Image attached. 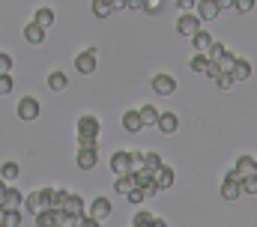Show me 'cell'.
<instances>
[{"label":"cell","mask_w":257,"mask_h":227,"mask_svg":"<svg viewBox=\"0 0 257 227\" xmlns=\"http://www.w3.org/2000/svg\"><path fill=\"white\" fill-rule=\"evenodd\" d=\"M224 179H233V182H239V185H242V173H239V168H236V165L227 170V176H224Z\"/></svg>","instance_id":"cell-42"},{"label":"cell","mask_w":257,"mask_h":227,"mask_svg":"<svg viewBox=\"0 0 257 227\" xmlns=\"http://www.w3.org/2000/svg\"><path fill=\"white\" fill-rule=\"evenodd\" d=\"M78 147H99L96 138H78Z\"/></svg>","instance_id":"cell-44"},{"label":"cell","mask_w":257,"mask_h":227,"mask_svg":"<svg viewBox=\"0 0 257 227\" xmlns=\"http://www.w3.org/2000/svg\"><path fill=\"white\" fill-rule=\"evenodd\" d=\"M156 126H159L162 135H174V132L180 129V117L171 113V111H165V113H159V123H156Z\"/></svg>","instance_id":"cell-11"},{"label":"cell","mask_w":257,"mask_h":227,"mask_svg":"<svg viewBox=\"0 0 257 227\" xmlns=\"http://www.w3.org/2000/svg\"><path fill=\"white\" fill-rule=\"evenodd\" d=\"M33 21H36V24H42V27L48 30V27L57 21V15H54V9H51V6H39V9H36V15H33Z\"/></svg>","instance_id":"cell-17"},{"label":"cell","mask_w":257,"mask_h":227,"mask_svg":"<svg viewBox=\"0 0 257 227\" xmlns=\"http://www.w3.org/2000/svg\"><path fill=\"white\" fill-rule=\"evenodd\" d=\"M75 132H78V138H96V141H99V135H102V123H99V117L84 113V117H78Z\"/></svg>","instance_id":"cell-1"},{"label":"cell","mask_w":257,"mask_h":227,"mask_svg":"<svg viewBox=\"0 0 257 227\" xmlns=\"http://www.w3.org/2000/svg\"><path fill=\"white\" fill-rule=\"evenodd\" d=\"M177 6H180L183 12H192L194 6H197V0H177Z\"/></svg>","instance_id":"cell-43"},{"label":"cell","mask_w":257,"mask_h":227,"mask_svg":"<svg viewBox=\"0 0 257 227\" xmlns=\"http://www.w3.org/2000/svg\"><path fill=\"white\" fill-rule=\"evenodd\" d=\"M12 87H15L12 75H9V72H0V99H3V96H9V93H12Z\"/></svg>","instance_id":"cell-31"},{"label":"cell","mask_w":257,"mask_h":227,"mask_svg":"<svg viewBox=\"0 0 257 227\" xmlns=\"http://www.w3.org/2000/svg\"><path fill=\"white\" fill-rule=\"evenodd\" d=\"M24 206V194L18 191V188H6V197H3V209H21Z\"/></svg>","instance_id":"cell-15"},{"label":"cell","mask_w":257,"mask_h":227,"mask_svg":"<svg viewBox=\"0 0 257 227\" xmlns=\"http://www.w3.org/2000/svg\"><path fill=\"white\" fill-rule=\"evenodd\" d=\"M224 51H227V48H224L221 42H215V39H212V45L206 48V57H209V60H218V57L224 54Z\"/></svg>","instance_id":"cell-37"},{"label":"cell","mask_w":257,"mask_h":227,"mask_svg":"<svg viewBox=\"0 0 257 227\" xmlns=\"http://www.w3.org/2000/svg\"><path fill=\"white\" fill-rule=\"evenodd\" d=\"M215 63H218V69H221V72H230V69H233V63H236V54H230V51H224V54L218 57Z\"/></svg>","instance_id":"cell-32"},{"label":"cell","mask_w":257,"mask_h":227,"mask_svg":"<svg viewBox=\"0 0 257 227\" xmlns=\"http://www.w3.org/2000/svg\"><path fill=\"white\" fill-rule=\"evenodd\" d=\"M138 111H141L144 126H156V123H159V111H156V105H141Z\"/></svg>","instance_id":"cell-25"},{"label":"cell","mask_w":257,"mask_h":227,"mask_svg":"<svg viewBox=\"0 0 257 227\" xmlns=\"http://www.w3.org/2000/svg\"><path fill=\"white\" fill-rule=\"evenodd\" d=\"M128 162H132V170L147 168V159H144V153H138V150H132V153H128Z\"/></svg>","instance_id":"cell-35"},{"label":"cell","mask_w":257,"mask_h":227,"mask_svg":"<svg viewBox=\"0 0 257 227\" xmlns=\"http://www.w3.org/2000/svg\"><path fill=\"white\" fill-rule=\"evenodd\" d=\"M233 9L236 12H251L254 9V0H233Z\"/></svg>","instance_id":"cell-39"},{"label":"cell","mask_w":257,"mask_h":227,"mask_svg":"<svg viewBox=\"0 0 257 227\" xmlns=\"http://www.w3.org/2000/svg\"><path fill=\"white\" fill-rule=\"evenodd\" d=\"M0 72H12V57L0 51Z\"/></svg>","instance_id":"cell-41"},{"label":"cell","mask_w":257,"mask_h":227,"mask_svg":"<svg viewBox=\"0 0 257 227\" xmlns=\"http://www.w3.org/2000/svg\"><path fill=\"white\" fill-rule=\"evenodd\" d=\"M153 93H159V96H174L177 93V78L174 75H156L153 78Z\"/></svg>","instance_id":"cell-6"},{"label":"cell","mask_w":257,"mask_h":227,"mask_svg":"<svg viewBox=\"0 0 257 227\" xmlns=\"http://www.w3.org/2000/svg\"><path fill=\"white\" fill-rule=\"evenodd\" d=\"M111 170H114L117 176L132 170V162H128V153H126V150H123V153H114V156H111Z\"/></svg>","instance_id":"cell-16"},{"label":"cell","mask_w":257,"mask_h":227,"mask_svg":"<svg viewBox=\"0 0 257 227\" xmlns=\"http://www.w3.org/2000/svg\"><path fill=\"white\" fill-rule=\"evenodd\" d=\"M111 6H114V12L117 9H128V0H111Z\"/></svg>","instance_id":"cell-46"},{"label":"cell","mask_w":257,"mask_h":227,"mask_svg":"<svg viewBox=\"0 0 257 227\" xmlns=\"http://www.w3.org/2000/svg\"><path fill=\"white\" fill-rule=\"evenodd\" d=\"M6 188H9V182L0 176V206H3V197H6Z\"/></svg>","instance_id":"cell-45"},{"label":"cell","mask_w":257,"mask_h":227,"mask_svg":"<svg viewBox=\"0 0 257 227\" xmlns=\"http://www.w3.org/2000/svg\"><path fill=\"white\" fill-rule=\"evenodd\" d=\"M0 227H3V206H0Z\"/></svg>","instance_id":"cell-49"},{"label":"cell","mask_w":257,"mask_h":227,"mask_svg":"<svg viewBox=\"0 0 257 227\" xmlns=\"http://www.w3.org/2000/svg\"><path fill=\"white\" fill-rule=\"evenodd\" d=\"M242 191H245V194H257V173L242 176Z\"/></svg>","instance_id":"cell-34"},{"label":"cell","mask_w":257,"mask_h":227,"mask_svg":"<svg viewBox=\"0 0 257 227\" xmlns=\"http://www.w3.org/2000/svg\"><path fill=\"white\" fill-rule=\"evenodd\" d=\"M36 224L39 227H54V224H60V215H57L54 209H42V212H36Z\"/></svg>","instance_id":"cell-21"},{"label":"cell","mask_w":257,"mask_h":227,"mask_svg":"<svg viewBox=\"0 0 257 227\" xmlns=\"http://www.w3.org/2000/svg\"><path fill=\"white\" fill-rule=\"evenodd\" d=\"M197 30H200V15H194V9L192 12H183V15L177 18V33H180V36L192 39Z\"/></svg>","instance_id":"cell-4"},{"label":"cell","mask_w":257,"mask_h":227,"mask_svg":"<svg viewBox=\"0 0 257 227\" xmlns=\"http://www.w3.org/2000/svg\"><path fill=\"white\" fill-rule=\"evenodd\" d=\"M18 173H21L18 162H3V165H0V176H3L6 182H15V179H18Z\"/></svg>","instance_id":"cell-24"},{"label":"cell","mask_w":257,"mask_h":227,"mask_svg":"<svg viewBox=\"0 0 257 227\" xmlns=\"http://www.w3.org/2000/svg\"><path fill=\"white\" fill-rule=\"evenodd\" d=\"M254 173H257V159H254Z\"/></svg>","instance_id":"cell-50"},{"label":"cell","mask_w":257,"mask_h":227,"mask_svg":"<svg viewBox=\"0 0 257 227\" xmlns=\"http://www.w3.org/2000/svg\"><path fill=\"white\" fill-rule=\"evenodd\" d=\"M236 168H239L242 176H248V173H254V159H251V156H239V159H236Z\"/></svg>","instance_id":"cell-30"},{"label":"cell","mask_w":257,"mask_h":227,"mask_svg":"<svg viewBox=\"0 0 257 227\" xmlns=\"http://www.w3.org/2000/svg\"><path fill=\"white\" fill-rule=\"evenodd\" d=\"M39 117V102L33 99V96H24L21 102H18V120L21 123H33Z\"/></svg>","instance_id":"cell-7"},{"label":"cell","mask_w":257,"mask_h":227,"mask_svg":"<svg viewBox=\"0 0 257 227\" xmlns=\"http://www.w3.org/2000/svg\"><path fill=\"white\" fill-rule=\"evenodd\" d=\"M48 87H51V93H63L66 87H69V78H66V72L54 69V72L48 75Z\"/></svg>","instance_id":"cell-19"},{"label":"cell","mask_w":257,"mask_h":227,"mask_svg":"<svg viewBox=\"0 0 257 227\" xmlns=\"http://www.w3.org/2000/svg\"><path fill=\"white\" fill-rule=\"evenodd\" d=\"M162 9H165V0H144V12L156 15V12H162Z\"/></svg>","instance_id":"cell-38"},{"label":"cell","mask_w":257,"mask_h":227,"mask_svg":"<svg viewBox=\"0 0 257 227\" xmlns=\"http://www.w3.org/2000/svg\"><path fill=\"white\" fill-rule=\"evenodd\" d=\"M215 84H218L221 90H230V87L236 84V78H233V72H218V78H215Z\"/></svg>","instance_id":"cell-33"},{"label":"cell","mask_w":257,"mask_h":227,"mask_svg":"<svg viewBox=\"0 0 257 227\" xmlns=\"http://www.w3.org/2000/svg\"><path fill=\"white\" fill-rule=\"evenodd\" d=\"M230 72H233V78H236V81H248V78H251V63H248L245 57H236V63H233V69H230Z\"/></svg>","instance_id":"cell-18"},{"label":"cell","mask_w":257,"mask_h":227,"mask_svg":"<svg viewBox=\"0 0 257 227\" xmlns=\"http://www.w3.org/2000/svg\"><path fill=\"white\" fill-rule=\"evenodd\" d=\"M153 179H156V185L165 191V188H171L174 182H177V173L171 165H159V168H153Z\"/></svg>","instance_id":"cell-8"},{"label":"cell","mask_w":257,"mask_h":227,"mask_svg":"<svg viewBox=\"0 0 257 227\" xmlns=\"http://www.w3.org/2000/svg\"><path fill=\"white\" fill-rule=\"evenodd\" d=\"M90 9H93V15H96V18H108V15L114 12L111 0H93V3H90Z\"/></svg>","instance_id":"cell-23"},{"label":"cell","mask_w":257,"mask_h":227,"mask_svg":"<svg viewBox=\"0 0 257 227\" xmlns=\"http://www.w3.org/2000/svg\"><path fill=\"white\" fill-rule=\"evenodd\" d=\"M132 185H135V176H132V170H128V173H120V176H117V182H114L117 194H126Z\"/></svg>","instance_id":"cell-28"},{"label":"cell","mask_w":257,"mask_h":227,"mask_svg":"<svg viewBox=\"0 0 257 227\" xmlns=\"http://www.w3.org/2000/svg\"><path fill=\"white\" fill-rule=\"evenodd\" d=\"M24 206H27V212H33V215L42 212V209H48V206H45V191L39 188V191L27 194V197H24Z\"/></svg>","instance_id":"cell-12"},{"label":"cell","mask_w":257,"mask_h":227,"mask_svg":"<svg viewBox=\"0 0 257 227\" xmlns=\"http://www.w3.org/2000/svg\"><path fill=\"white\" fill-rule=\"evenodd\" d=\"M126 200L132 203V206H141V203L147 200V194H144V188H141V185H132V188L126 191Z\"/></svg>","instance_id":"cell-29"},{"label":"cell","mask_w":257,"mask_h":227,"mask_svg":"<svg viewBox=\"0 0 257 227\" xmlns=\"http://www.w3.org/2000/svg\"><path fill=\"white\" fill-rule=\"evenodd\" d=\"M123 129L128 135H138L144 129V120H141V111H126L123 113Z\"/></svg>","instance_id":"cell-14"},{"label":"cell","mask_w":257,"mask_h":227,"mask_svg":"<svg viewBox=\"0 0 257 227\" xmlns=\"http://www.w3.org/2000/svg\"><path fill=\"white\" fill-rule=\"evenodd\" d=\"M24 39H27L30 45H42V42H45V27L36 24V21H27V24H24Z\"/></svg>","instance_id":"cell-10"},{"label":"cell","mask_w":257,"mask_h":227,"mask_svg":"<svg viewBox=\"0 0 257 227\" xmlns=\"http://www.w3.org/2000/svg\"><path fill=\"white\" fill-rule=\"evenodd\" d=\"M90 215H93L96 221L108 218V215H111V200H108V197H96V200L90 203Z\"/></svg>","instance_id":"cell-13"},{"label":"cell","mask_w":257,"mask_h":227,"mask_svg":"<svg viewBox=\"0 0 257 227\" xmlns=\"http://www.w3.org/2000/svg\"><path fill=\"white\" fill-rule=\"evenodd\" d=\"M197 15H200V21H215L218 15H221V6H218V0H197Z\"/></svg>","instance_id":"cell-9"},{"label":"cell","mask_w":257,"mask_h":227,"mask_svg":"<svg viewBox=\"0 0 257 227\" xmlns=\"http://www.w3.org/2000/svg\"><path fill=\"white\" fill-rule=\"evenodd\" d=\"M21 224H24L21 209H3V227H21Z\"/></svg>","instance_id":"cell-22"},{"label":"cell","mask_w":257,"mask_h":227,"mask_svg":"<svg viewBox=\"0 0 257 227\" xmlns=\"http://www.w3.org/2000/svg\"><path fill=\"white\" fill-rule=\"evenodd\" d=\"M192 42H194V51H206V48L212 45V36H209L206 30H197L192 36Z\"/></svg>","instance_id":"cell-26"},{"label":"cell","mask_w":257,"mask_h":227,"mask_svg":"<svg viewBox=\"0 0 257 227\" xmlns=\"http://www.w3.org/2000/svg\"><path fill=\"white\" fill-rule=\"evenodd\" d=\"M132 224H135V227H147V224H156V215H153V212H138Z\"/></svg>","instance_id":"cell-36"},{"label":"cell","mask_w":257,"mask_h":227,"mask_svg":"<svg viewBox=\"0 0 257 227\" xmlns=\"http://www.w3.org/2000/svg\"><path fill=\"white\" fill-rule=\"evenodd\" d=\"M239 194H242V185L239 182H233V179H224L221 182V197L224 200H236Z\"/></svg>","instance_id":"cell-20"},{"label":"cell","mask_w":257,"mask_h":227,"mask_svg":"<svg viewBox=\"0 0 257 227\" xmlns=\"http://www.w3.org/2000/svg\"><path fill=\"white\" fill-rule=\"evenodd\" d=\"M75 165H78L81 170H93L96 165H99V147H78Z\"/></svg>","instance_id":"cell-5"},{"label":"cell","mask_w":257,"mask_h":227,"mask_svg":"<svg viewBox=\"0 0 257 227\" xmlns=\"http://www.w3.org/2000/svg\"><path fill=\"white\" fill-rule=\"evenodd\" d=\"M84 212V200L78 197V194H66V200H63V212H60V224H72L78 215Z\"/></svg>","instance_id":"cell-3"},{"label":"cell","mask_w":257,"mask_h":227,"mask_svg":"<svg viewBox=\"0 0 257 227\" xmlns=\"http://www.w3.org/2000/svg\"><path fill=\"white\" fill-rule=\"evenodd\" d=\"M128 9H144V0H128Z\"/></svg>","instance_id":"cell-47"},{"label":"cell","mask_w":257,"mask_h":227,"mask_svg":"<svg viewBox=\"0 0 257 227\" xmlns=\"http://www.w3.org/2000/svg\"><path fill=\"white\" fill-rule=\"evenodd\" d=\"M218 6H221V9H230V6H233V0H218Z\"/></svg>","instance_id":"cell-48"},{"label":"cell","mask_w":257,"mask_h":227,"mask_svg":"<svg viewBox=\"0 0 257 227\" xmlns=\"http://www.w3.org/2000/svg\"><path fill=\"white\" fill-rule=\"evenodd\" d=\"M189 66H192V72H200V75H203V72H206V66H209L206 51H194V57H192V63H189Z\"/></svg>","instance_id":"cell-27"},{"label":"cell","mask_w":257,"mask_h":227,"mask_svg":"<svg viewBox=\"0 0 257 227\" xmlns=\"http://www.w3.org/2000/svg\"><path fill=\"white\" fill-rule=\"evenodd\" d=\"M96 66H99V48H96V45L84 48L81 54L75 57V69H78L81 75H93V72H96Z\"/></svg>","instance_id":"cell-2"},{"label":"cell","mask_w":257,"mask_h":227,"mask_svg":"<svg viewBox=\"0 0 257 227\" xmlns=\"http://www.w3.org/2000/svg\"><path fill=\"white\" fill-rule=\"evenodd\" d=\"M144 159H147V168H150V170L162 165V156H159V153H144Z\"/></svg>","instance_id":"cell-40"}]
</instances>
